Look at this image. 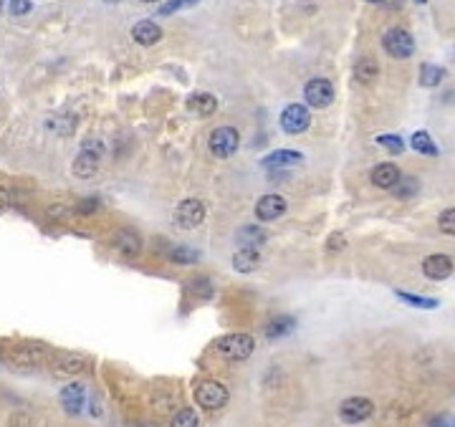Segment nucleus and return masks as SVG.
Wrapping results in <instances>:
<instances>
[{"label":"nucleus","instance_id":"obj_8","mask_svg":"<svg viewBox=\"0 0 455 427\" xmlns=\"http://www.w3.org/2000/svg\"><path fill=\"white\" fill-rule=\"evenodd\" d=\"M309 124H311V114L303 104L286 106L284 114H281V126H284V131H289V134H301V131L309 129Z\"/></svg>","mask_w":455,"mask_h":427},{"label":"nucleus","instance_id":"obj_18","mask_svg":"<svg viewBox=\"0 0 455 427\" xmlns=\"http://www.w3.org/2000/svg\"><path fill=\"white\" fill-rule=\"evenodd\" d=\"M53 369H56L59 375H81V372L89 369V359L79 354H64L53 361Z\"/></svg>","mask_w":455,"mask_h":427},{"label":"nucleus","instance_id":"obj_10","mask_svg":"<svg viewBox=\"0 0 455 427\" xmlns=\"http://www.w3.org/2000/svg\"><path fill=\"white\" fill-rule=\"evenodd\" d=\"M422 273L430 281H445V278L453 276V261L445 253H433L422 261Z\"/></svg>","mask_w":455,"mask_h":427},{"label":"nucleus","instance_id":"obj_12","mask_svg":"<svg viewBox=\"0 0 455 427\" xmlns=\"http://www.w3.org/2000/svg\"><path fill=\"white\" fill-rule=\"evenodd\" d=\"M114 248H117V253H122L124 258H137L139 253H142V238H139L137 230L124 228L114 236Z\"/></svg>","mask_w":455,"mask_h":427},{"label":"nucleus","instance_id":"obj_23","mask_svg":"<svg viewBox=\"0 0 455 427\" xmlns=\"http://www.w3.org/2000/svg\"><path fill=\"white\" fill-rule=\"evenodd\" d=\"M354 76L359 84H375V79L380 76V64L375 59H359L354 66Z\"/></svg>","mask_w":455,"mask_h":427},{"label":"nucleus","instance_id":"obj_1","mask_svg":"<svg viewBox=\"0 0 455 427\" xmlns=\"http://www.w3.org/2000/svg\"><path fill=\"white\" fill-rule=\"evenodd\" d=\"M253 349L256 339L251 334H225L215 344V352L228 361H245L253 354Z\"/></svg>","mask_w":455,"mask_h":427},{"label":"nucleus","instance_id":"obj_34","mask_svg":"<svg viewBox=\"0 0 455 427\" xmlns=\"http://www.w3.org/2000/svg\"><path fill=\"white\" fill-rule=\"evenodd\" d=\"M428 427H455V414L453 412L435 414V417H430Z\"/></svg>","mask_w":455,"mask_h":427},{"label":"nucleus","instance_id":"obj_25","mask_svg":"<svg viewBox=\"0 0 455 427\" xmlns=\"http://www.w3.org/2000/svg\"><path fill=\"white\" fill-rule=\"evenodd\" d=\"M395 296L400 298V301H405L407 306H415V309H438L440 306V301L438 298H430V296H417V294H407V291H395Z\"/></svg>","mask_w":455,"mask_h":427},{"label":"nucleus","instance_id":"obj_15","mask_svg":"<svg viewBox=\"0 0 455 427\" xmlns=\"http://www.w3.org/2000/svg\"><path fill=\"white\" fill-rule=\"evenodd\" d=\"M372 184H377V187H382V190H392L397 182H400V178H403V172H400V167L392 162H382L377 164L375 170H372Z\"/></svg>","mask_w":455,"mask_h":427},{"label":"nucleus","instance_id":"obj_26","mask_svg":"<svg viewBox=\"0 0 455 427\" xmlns=\"http://www.w3.org/2000/svg\"><path fill=\"white\" fill-rule=\"evenodd\" d=\"M410 145H412V150H415V152L425 154V157H438V147H435V142H433V137H430L428 131H415V134H412V139H410Z\"/></svg>","mask_w":455,"mask_h":427},{"label":"nucleus","instance_id":"obj_36","mask_svg":"<svg viewBox=\"0 0 455 427\" xmlns=\"http://www.w3.org/2000/svg\"><path fill=\"white\" fill-rule=\"evenodd\" d=\"M344 245H347V240H344L342 233H334V236H331V240H329V250H342Z\"/></svg>","mask_w":455,"mask_h":427},{"label":"nucleus","instance_id":"obj_29","mask_svg":"<svg viewBox=\"0 0 455 427\" xmlns=\"http://www.w3.org/2000/svg\"><path fill=\"white\" fill-rule=\"evenodd\" d=\"M170 427H200V417H198V412H195V410L185 407V410H180V412L172 417Z\"/></svg>","mask_w":455,"mask_h":427},{"label":"nucleus","instance_id":"obj_14","mask_svg":"<svg viewBox=\"0 0 455 427\" xmlns=\"http://www.w3.org/2000/svg\"><path fill=\"white\" fill-rule=\"evenodd\" d=\"M99 157L101 152H92L84 145V152H81L76 162H73V175L81 180H92L96 172H99Z\"/></svg>","mask_w":455,"mask_h":427},{"label":"nucleus","instance_id":"obj_19","mask_svg":"<svg viewBox=\"0 0 455 427\" xmlns=\"http://www.w3.org/2000/svg\"><path fill=\"white\" fill-rule=\"evenodd\" d=\"M187 109L192 114H198V117H210L218 109V99L212 96V94H192L187 99Z\"/></svg>","mask_w":455,"mask_h":427},{"label":"nucleus","instance_id":"obj_21","mask_svg":"<svg viewBox=\"0 0 455 427\" xmlns=\"http://www.w3.org/2000/svg\"><path fill=\"white\" fill-rule=\"evenodd\" d=\"M294 328H296V319L294 316H276V319H270L266 324V336L268 339H284Z\"/></svg>","mask_w":455,"mask_h":427},{"label":"nucleus","instance_id":"obj_2","mask_svg":"<svg viewBox=\"0 0 455 427\" xmlns=\"http://www.w3.org/2000/svg\"><path fill=\"white\" fill-rule=\"evenodd\" d=\"M228 400H231L228 387H225V384H220V382H215V379H203L198 387H195V402H198L203 410H210V412H215V410L225 407V405H228Z\"/></svg>","mask_w":455,"mask_h":427},{"label":"nucleus","instance_id":"obj_24","mask_svg":"<svg viewBox=\"0 0 455 427\" xmlns=\"http://www.w3.org/2000/svg\"><path fill=\"white\" fill-rule=\"evenodd\" d=\"M417 79H420V86L433 89V86H438L442 79H445V68H440V66H435V64H422Z\"/></svg>","mask_w":455,"mask_h":427},{"label":"nucleus","instance_id":"obj_20","mask_svg":"<svg viewBox=\"0 0 455 427\" xmlns=\"http://www.w3.org/2000/svg\"><path fill=\"white\" fill-rule=\"evenodd\" d=\"M261 266V256H258L256 248H240L233 256V268L238 270V273H253V270Z\"/></svg>","mask_w":455,"mask_h":427},{"label":"nucleus","instance_id":"obj_39","mask_svg":"<svg viewBox=\"0 0 455 427\" xmlns=\"http://www.w3.org/2000/svg\"><path fill=\"white\" fill-rule=\"evenodd\" d=\"M142 3H157V0H142Z\"/></svg>","mask_w":455,"mask_h":427},{"label":"nucleus","instance_id":"obj_11","mask_svg":"<svg viewBox=\"0 0 455 427\" xmlns=\"http://www.w3.org/2000/svg\"><path fill=\"white\" fill-rule=\"evenodd\" d=\"M43 356H46V347L43 344H34V342H26L20 344V347H15L13 352H10V359H13V364H18V367H38L41 361H43Z\"/></svg>","mask_w":455,"mask_h":427},{"label":"nucleus","instance_id":"obj_41","mask_svg":"<svg viewBox=\"0 0 455 427\" xmlns=\"http://www.w3.org/2000/svg\"><path fill=\"white\" fill-rule=\"evenodd\" d=\"M104 3H119V0H104Z\"/></svg>","mask_w":455,"mask_h":427},{"label":"nucleus","instance_id":"obj_31","mask_svg":"<svg viewBox=\"0 0 455 427\" xmlns=\"http://www.w3.org/2000/svg\"><path fill=\"white\" fill-rule=\"evenodd\" d=\"M438 228H440V233H445V236H455V208H448V210L440 212Z\"/></svg>","mask_w":455,"mask_h":427},{"label":"nucleus","instance_id":"obj_30","mask_svg":"<svg viewBox=\"0 0 455 427\" xmlns=\"http://www.w3.org/2000/svg\"><path fill=\"white\" fill-rule=\"evenodd\" d=\"M377 145L384 147L389 154H403V150H405L403 137H397V134H380V137H377Z\"/></svg>","mask_w":455,"mask_h":427},{"label":"nucleus","instance_id":"obj_22","mask_svg":"<svg viewBox=\"0 0 455 427\" xmlns=\"http://www.w3.org/2000/svg\"><path fill=\"white\" fill-rule=\"evenodd\" d=\"M236 240L243 248H256V245H261L266 240V230L258 228V225H243V228L236 233Z\"/></svg>","mask_w":455,"mask_h":427},{"label":"nucleus","instance_id":"obj_28","mask_svg":"<svg viewBox=\"0 0 455 427\" xmlns=\"http://www.w3.org/2000/svg\"><path fill=\"white\" fill-rule=\"evenodd\" d=\"M170 261L172 263H195L200 261V250L187 248V245H175L170 250Z\"/></svg>","mask_w":455,"mask_h":427},{"label":"nucleus","instance_id":"obj_32","mask_svg":"<svg viewBox=\"0 0 455 427\" xmlns=\"http://www.w3.org/2000/svg\"><path fill=\"white\" fill-rule=\"evenodd\" d=\"M198 0H170L167 6H162L159 8V15H170V13H175V10H180V8H190V6H195Z\"/></svg>","mask_w":455,"mask_h":427},{"label":"nucleus","instance_id":"obj_37","mask_svg":"<svg viewBox=\"0 0 455 427\" xmlns=\"http://www.w3.org/2000/svg\"><path fill=\"white\" fill-rule=\"evenodd\" d=\"M8 203H10V195H8V190H6V187H3V184H0V212L6 210Z\"/></svg>","mask_w":455,"mask_h":427},{"label":"nucleus","instance_id":"obj_3","mask_svg":"<svg viewBox=\"0 0 455 427\" xmlns=\"http://www.w3.org/2000/svg\"><path fill=\"white\" fill-rule=\"evenodd\" d=\"M238 145H240V134L233 126H218L212 131L210 139H208V150H210L212 157L218 159H228L238 152Z\"/></svg>","mask_w":455,"mask_h":427},{"label":"nucleus","instance_id":"obj_9","mask_svg":"<svg viewBox=\"0 0 455 427\" xmlns=\"http://www.w3.org/2000/svg\"><path fill=\"white\" fill-rule=\"evenodd\" d=\"M286 208H289V205H286V197L270 192V195H263L256 203V217L258 220H263V223H273L278 217H284Z\"/></svg>","mask_w":455,"mask_h":427},{"label":"nucleus","instance_id":"obj_40","mask_svg":"<svg viewBox=\"0 0 455 427\" xmlns=\"http://www.w3.org/2000/svg\"><path fill=\"white\" fill-rule=\"evenodd\" d=\"M367 3H382V0H367Z\"/></svg>","mask_w":455,"mask_h":427},{"label":"nucleus","instance_id":"obj_13","mask_svg":"<svg viewBox=\"0 0 455 427\" xmlns=\"http://www.w3.org/2000/svg\"><path fill=\"white\" fill-rule=\"evenodd\" d=\"M84 402H86V387L81 382H71L66 387L61 389V405L66 410L68 414H79L84 410Z\"/></svg>","mask_w":455,"mask_h":427},{"label":"nucleus","instance_id":"obj_38","mask_svg":"<svg viewBox=\"0 0 455 427\" xmlns=\"http://www.w3.org/2000/svg\"><path fill=\"white\" fill-rule=\"evenodd\" d=\"M137 427H159V425H154V422H142V425H137Z\"/></svg>","mask_w":455,"mask_h":427},{"label":"nucleus","instance_id":"obj_17","mask_svg":"<svg viewBox=\"0 0 455 427\" xmlns=\"http://www.w3.org/2000/svg\"><path fill=\"white\" fill-rule=\"evenodd\" d=\"M132 38L142 46H154L159 38H162V28L152 20H139L137 26L132 28Z\"/></svg>","mask_w":455,"mask_h":427},{"label":"nucleus","instance_id":"obj_4","mask_svg":"<svg viewBox=\"0 0 455 427\" xmlns=\"http://www.w3.org/2000/svg\"><path fill=\"white\" fill-rule=\"evenodd\" d=\"M382 46L392 59H410L415 53V38L405 28H389L382 36Z\"/></svg>","mask_w":455,"mask_h":427},{"label":"nucleus","instance_id":"obj_27","mask_svg":"<svg viewBox=\"0 0 455 427\" xmlns=\"http://www.w3.org/2000/svg\"><path fill=\"white\" fill-rule=\"evenodd\" d=\"M392 190H395V197H400V200H410V197L417 195L420 184H417L415 178H407V175H403V178H400V182H397Z\"/></svg>","mask_w":455,"mask_h":427},{"label":"nucleus","instance_id":"obj_33","mask_svg":"<svg viewBox=\"0 0 455 427\" xmlns=\"http://www.w3.org/2000/svg\"><path fill=\"white\" fill-rule=\"evenodd\" d=\"M99 200H96V197H86V200H81L79 205H76V212H79V215H92V212H96L99 210Z\"/></svg>","mask_w":455,"mask_h":427},{"label":"nucleus","instance_id":"obj_5","mask_svg":"<svg viewBox=\"0 0 455 427\" xmlns=\"http://www.w3.org/2000/svg\"><path fill=\"white\" fill-rule=\"evenodd\" d=\"M372 414H375V405L367 397H349L339 405V417L347 425H359V422L370 420Z\"/></svg>","mask_w":455,"mask_h":427},{"label":"nucleus","instance_id":"obj_16","mask_svg":"<svg viewBox=\"0 0 455 427\" xmlns=\"http://www.w3.org/2000/svg\"><path fill=\"white\" fill-rule=\"evenodd\" d=\"M303 159L301 152H294V150H278V152H270L268 157H263V167L266 170H284V167H294Z\"/></svg>","mask_w":455,"mask_h":427},{"label":"nucleus","instance_id":"obj_42","mask_svg":"<svg viewBox=\"0 0 455 427\" xmlns=\"http://www.w3.org/2000/svg\"><path fill=\"white\" fill-rule=\"evenodd\" d=\"M415 3H428V0H415Z\"/></svg>","mask_w":455,"mask_h":427},{"label":"nucleus","instance_id":"obj_35","mask_svg":"<svg viewBox=\"0 0 455 427\" xmlns=\"http://www.w3.org/2000/svg\"><path fill=\"white\" fill-rule=\"evenodd\" d=\"M31 10V0H10V13L13 15H26Z\"/></svg>","mask_w":455,"mask_h":427},{"label":"nucleus","instance_id":"obj_6","mask_svg":"<svg viewBox=\"0 0 455 427\" xmlns=\"http://www.w3.org/2000/svg\"><path fill=\"white\" fill-rule=\"evenodd\" d=\"M205 215H208L205 205L200 200H195V197H190V200H182L178 205V210H175V225H180L182 230H195L203 225Z\"/></svg>","mask_w":455,"mask_h":427},{"label":"nucleus","instance_id":"obj_7","mask_svg":"<svg viewBox=\"0 0 455 427\" xmlns=\"http://www.w3.org/2000/svg\"><path fill=\"white\" fill-rule=\"evenodd\" d=\"M303 96H306V104L314 109H326L334 101V86L329 79H311L303 89Z\"/></svg>","mask_w":455,"mask_h":427}]
</instances>
